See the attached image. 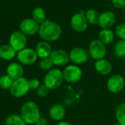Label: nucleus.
<instances>
[{"label":"nucleus","mask_w":125,"mask_h":125,"mask_svg":"<svg viewBox=\"0 0 125 125\" xmlns=\"http://www.w3.org/2000/svg\"><path fill=\"white\" fill-rule=\"evenodd\" d=\"M62 29L61 26L53 21L46 19L40 26L39 36L46 42H53L57 40L62 35Z\"/></svg>","instance_id":"obj_1"},{"label":"nucleus","mask_w":125,"mask_h":125,"mask_svg":"<svg viewBox=\"0 0 125 125\" xmlns=\"http://www.w3.org/2000/svg\"><path fill=\"white\" fill-rule=\"evenodd\" d=\"M20 116L26 125H34L40 117L39 106L33 101H26L21 108Z\"/></svg>","instance_id":"obj_2"},{"label":"nucleus","mask_w":125,"mask_h":125,"mask_svg":"<svg viewBox=\"0 0 125 125\" xmlns=\"http://www.w3.org/2000/svg\"><path fill=\"white\" fill-rule=\"evenodd\" d=\"M63 81V73L57 68L48 70L44 77V84L50 89H56L59 88L62 84Z\"/></svg>","instance_id":"obj_3"},{"label":"nucleus","mask_w":125,"mask_h":125,"mask_svg":"<svg viewBox=\"0 0 125 125\" xmlns=\"http://www.w3.org/2000/svg\"><path fill=\"white\" fill-rule=\"evenodd\" d=\"M29 90V80L24 77H21L13 81L12 85L10 89V92L14 97L21 98L25 96Z\"/></svg>","instance_id":"obj_4"},{"label":"nucleus","mask_w":125,"mask_h":125,"mask_svg":"<svg viewBox=\"0 0 125 125\" xmlns=\"http://www.w3.org/2000/svg\"><path fill=\"white\" fill-rule=\"evenodd\" d=\"M88 51L89 56L96 61L104 59L107 53L105 45L99 39H94L90 42Z\"/></svg>","instance_id":"obj_5"},{"label":"nucleus","mask_w":125,"mask_h":125,"mask_svg":"<svg viewBox=\"0 0 125 125\" xmlns=\"http://www.w3.org/2000/svg\"><path fill=\"white\" fill-rule=\"evenodd\" d=\"M88 21L85 16V12L81 10L79 12L75 14L70 20V26L72 29L78 33L84 32L88 28Z\"/></svg>","instance_id":"obj_6"},{"label":"nucleus","mask_w":125,"mask_h":125,"mask_svg":"<svg viewBox=\"0 0 125 125\" xmlns=\"http://www.w3.org/2000/svg\"><path fill=\"white\" fill-rule=\"evenodd\" d=\"M62 73L64 80L70 83H75L78 82L83 75L81 69L78 66L74 64L67 66Z\"/></svg>","instance_id":"obj_7"},{"label":"nucleus","mask_w":125,"mask_h":125,"mask_svg":"<svg viewBox=\"0 0 125 125\" xmlns=\"http://www.w3.org/2000/svg\"><path fill=\"white\" fill-rule=\"evenodd\" d=\"M37 54L34 49L25 48L17 53V59L22 65H31L37 60Z\"/></svg>","instance_id":"obj_8"},{"label":"nucleus","mask_w":125,"mask_h":125,"mask_svg":"<svg viewBox=\"0 0 125 125\" xmlns=\"http://www.w3.org/2000/svg\"><path fill=\"white\" fill-rule=\"evenodd\" d=\"M10 45L17 51H20L26 48L27 44V37L21 31H13L9 40Z\"/></svg>","instance_id":"obj_9"},{"label":"nucleus","mask_w":125,"mask_h":125,"mask_svg":"<svg viewBox=\"0 0 125 125\" xmlns=\"http://www.w3.org/2000/svg\"><path fill=\"white\" fill-rule=\"evenodd\" d=\"M70 60L75 64H82L86 63L89 58V51L81 47H75L73 48L70 53Z\"/></svg>","instance_id":"obj_10"},{"label":"nucleus","mask_w":125,"mask_h":125,"mask_svg":"<svg viewBox=\"0 0 125 125\" xmlns=\"http://www.w3.org/2000/svg\"><path fill=\"white\" fill-rule=\"evenodd\" d=\"M125 86V81L124 77L119 74H115L109 78L107 82L108 89L114 94L121 92Z\"/></svg>","instance_id":"obj_11"},{"label":"nucleus","mask_w":125,"mask_h":125,"mask_svg":"<svg viewBox=\"0 0 125 125\" xmlns=\"http://www.w3.org/2000/svg\"><path fill=\"white\" fill-rule=\"evenodd\" d=\"M40 26L37 21L32 18H26L21 22L20 31L24 34L28 36H32L39 32Z\"/></svg>","instance_id":"obj_12"},{"label":"nucleus","mask_w":125,"mask_h":125,"mask_svg":"<svg viewBox=\"0 0 125 125\" xmlns=\"http://www.w3.org/2000/svg\"><path fill=\"white\" fill-rule=\"evenodd\" d=\"M50 59L53 64L56 66H64L70 62L69 53L62 49H56L52 51Z\"/></svg>","instance_id":"obj_13"},{"label":"nucleus","mask_w":125,"mask_h":125,"mask_svg":"<svg viewBox=\"0 0 125 125\" xmlns=\"http://www.w3.org/2000/svg\"><path fill=\"white\" fill-rule=\"evenodd\" d=\"M116 21V15L112 11L105 10L100 14L98 24L102 29H110L115 24Z\"/></svg>","instance_id":"obj_14"},{"label":"nucleus","mask_w":125,"mask_h":125,"mask_svg":"<svg viewBox=\"0 0 125 125\" xmlns=\"http://www.w3.org/2000/svg\"><path fill=\"white\" fill-rule=\"evenodd\" d=\"M7 75L10 76L13 81L23 77L24 73V69L23 65L18 62L10 63L6 69Z\"/></svg>","instance_id":"obj_15"},{"label":"nucleus","mask_w":125,"mask_h":125,"mask_svg":"<svg viewBox=\"0 0 125 125\" xmlns=\"http://www.w3.org/2000/svg\"><path fill=\"white\" fill-rule=\"evenodd\" d=\"M34 50L37 54V56L41 59L49 58L53 51L49 42L44 40L40 41L37 44Z\"/></svg>","instance_id":"obj_16"},{"label":"nucleus","mask_w":125,"mask_h":125,"mask_svg":"<svg viewBox=\"0 0 125 125\" xmlns=\"http://www.w3.org/2000/svg\"><path fill=\"white\" fill-rule=\"evenodd\" d=\"M66 114V110L63 105L61 104H54L53 105L49 110L50 117L56 122L62 121Z\"/></svg>","instance_id":"obj_17"},{"label":"nucleus","mask_w":125,"mask_h":125,"mask_svg":"<svg viewBox=\"0 0 125 125\" xmlns=\"http://www.w3.org/2000/svg\"><path fill=\"white\" fill-rule=\"evenodd\" d=\"M94 67L97 72L103 75H107L112 71L111 63L105 59L97 60L94 64Z\"/></svg>","instance_id":"obj_18"},{"label":"nucleus","mask_w":125,"mask_h":125,"mask_svg":"<svg viewBox=\"0 0 125 125\" xmlns=\"http://www.w3.org/2000/svg\"><path fill=\"white\" fill-rule=\"evenodd\" d=\"M17 51L9 44L2 45L0 46V59L6 61H10L14 59Z\"/></svg>","instance_id":"obj_19"},{"label":"nucleus","mask_w":125,"mask_h":125,"mask_svg":"<svg viewBox=\"0 0 125 125\" xmlns=\"http://www.w3.org/2000/svg\"><path fill=\"white\" fill-rule=\"evenodd\" d=\"M115 38V33L109 29H103L99 33V40L105 45L111 44Z\"/></svg>","instance_id":"obj_20"},{"label":"nucleus","mask_w":125,"mask_h":125,"mask_svg":"<svg viewBox=\"0 0 125 125\" xmlns=\"http://www.w3.org/2000/svg\"><path fill=\"white\" fill-rule=\"evenodd\" d=\"M100 15V14L98 12V11L94 8H90L87 10L85 12L86 18L88 23L91 25H97L99 23Z\"/></svg>","instance_id":"obj_21"},{"label":"nucleus","mask_w":125,"mask_h":125,"mask_svg":"<svg viewBox=\"0 0 125 125\" xmlns=\"http://www.w3.org/2000/svg\"><path fill=\"white\" fill-rule=\"evenodd\" d=\"M113 53L118 59L125 57V40H119L116 42L113 47Z\"/></svg>","instance_id":"obj_22"},{"label":"nucleus","mask_w":125,"mask_h":125,"mask_svg":"<svg viewBox=\"0 0 125 125\" xmlns=\"http://www.w3.org/2000/svg\"><path fill=\"white\" fill-rule=\"evenodd\" d=\"M32 19L37 21L39 24H41L46 20V13L43 8L42 7H36L31 12Z\"/></svg>","instance_id":"obj_23"},{"label":"nucleus","mask_w":125,"mask_h":125,"mask_svg":"<svg viewBox=\"0 0 125 125\" xmlns=\"http://www.w3.org/2000/svg\"><path fill=\"white\" fill-rule=\"evenodd\" d=\"M5 125H26L20 115L11 114L5 119Z\"/></svg>","instance_id":"obj_24"},{"label":"nucleus","mask_w":125,"mask_h":125,"mask_svg":"<svg viewBox=\"0 0 125 125\" xmlns=\"http://www.w3.org/2000/svg\"><path fill=\"white\" fill-rule=\"evenodd\" d=\"M116 117L118 124L125 125V103L119 105L116 109Z\"/></svg>","instance_id":"obj_25"},{"label":"nucleus","mask_w":125,"mask_h":125,"mask_svg":"<svg viewBox=\"0 0 125 125\" xmlns=\"http://www.w3.org/2000/svg\"><path fill=\"white\" fill-rule=\"evenodd\" d=\"M13 83V80L8 76L7 74L1 75L0 77V88L4 90H7L10 89Z\"/></svg>","instance_id":"obj_26"},{"label":"nucleus","mask_w":125,"mask_h":125,"mask_svg":"<svg viewBox=\"0 0 125 125\" xmlns=\"http://www.w3.org/2000/svg\"><path fill=\"white\" fill-rule=\"evenodd\" d=\"M40 68L44 71H48L51 70L52 66L53 65L50 57L49 58H45V59H41L40 62Z\"/></svg>","instance_id":"obj_27"},{"label":"nucleus","mask_w":125,"mask_h":125,"mask_svg":"<svg viewBox=\"0 0 125 125\" xmlns=\"http://www.w3.org/2000/svg\"><path fill=\"white\" fill-rule=\"evenodd\" d=\"M115 34L122 40H125V23H120L115 29Z\"/></svg>","instance_id":"obj_28"},{"label":"nucleus","mask_w":125,"mask_h":125,"mask_svg":"<svg viewBox=\"0 0 125 125\" xmlns=\"http://www.w3.org/2000/svg\"><path fill=\"white\" fill-rule=\"evenodd\" d=\"M50 90L51 89L46 85H45L44 83L40 84V86L37 89V94L40 97H45L49 94Z\"/></svg>","instance_id":"obj_29"},{"label":"nucleus","mask_w":125,"mask_h":125,"mask_svg":"<svg viewBox=\"0 0 125 125\" xmlns=\"http://www.w3.org/2000/svg\"><path fill=\"white\" fill-rule=\"evenodd\" d=\"M40 86V83L37 78H31L29 81V86L31 90H37Z\"/></svg>","instance_id":"obj_30"},{"label":"nucleus","mask_w":125,"mask_h":125,"mask_svg":"<svg viewBox=\"0 0 125 125\" xmlns=\"http://www.w3.org/2000/svg\"><path fill=\"white\" fill-rule=\"evenodd\" d=\"M114 7L116 9H124L125 7V0H111Z\"/></svg>","instance_id":"obj_31"},{"label":"nucleus","mask_w":125,"mask_h":125,"mask_svg":"<svg viewBox=\"0 0 125 125\" xmlns=\"http://www.w3.org/2000/svg\"><path fill=\"white\" fill-rule=\"evenodd\" d=\"M35 125H48V121L45 117H42L40 116L39 118V119L36 122V123L34 124Z\"/></svg>","instance_id":"obj_32"},{"label":"nucleus","mask_w":125,"mask_h":125,"mask_svg":"<svg viewBox=\"0 0 125 125\" xmlns=\"http://www.w3.org/2000/svg\"><path fill=\"white\" fill-rule=\"evenodd\" d=\"M56 125H71L69 122H66V121H60V122H59Z\"/></svg>","instance_id":"obj_33"},{"label":"nucleus","mask_w":125,"mask_h":125,"mask_svg":"<svg viewBox=\"0 0 125 125\" xmlns=\"http://www.w3.org/2000/svg\"><path fill=\"white\" fill-rule=\"evenodd\" d=\"M124 14H125V8H124Z\"/></svg>","instance_id":"obj_34"},{"label":"nucleus","mask_w":125,"mask_h":125,"mask_svg":"<svg viewBox=\"0 0 125 125\" xmlns=\"http://www.w3.org/2000/svg\"><path fill=\"white\" fill-rule=\"evenodd\" d=\"M119 125V124H118V123H117V124H116V125Z\"/></svg>","instance_id":"obj_35"},{"label":"nucleus","mask_w":125,"mask_h":125,"mask_svg":"<svg viewBox=\"0 0 125 125\" xmlns=\"http://www.w3.org/2000/svg\"><path fill=\"white\" fill-rule=\"evenodd\" d=\"M103 1H111V0H103Z\"/></svg>","instance_id":"obj_36"}]
</instances>
